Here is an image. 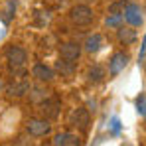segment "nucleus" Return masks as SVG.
I'll list each match as a JSON object with an SVG mask.
<instances>
[{"mask_svg":"<svg viewBox=\"0 0 146 146\" xmlns=\"http://www.w3.org/2000/svg\"><path fill=\"white\" fill-rule=\"evenodd\" d=\"M69 18L73 20V24L87 26V24H91V20H93V10H91L87 4H77V6L71 8Z\"/></svg>","mask_w":146,"mask_h":146,"instance_id":"nucleus-1","label":"nucleus"},{"mask_svg":"<svg viewBox=\"0 0 146 146\" xmlns=\"http://www.w3.org/2000/svg\"><path fill=\"white\" fill-rule=\"evenodd\" d=\"M6 59H8L10 67L18 69V67H22L26 63V51L22 48H18V46H10L6 49Z\"/></svg>","mask_w":146,"mask_h":146,"instance_id":"nucleus-2","label":"nucleus"},{"mask_svg":"<svg viewBox=\"0 0 146 146\" xmlns=\"http://www.w3.org/2000/svg\"><path fill=\"white\" fill-rule=\"evenodd\" d=\"M126 63H128V55L122 53V51H117V53L111 57V61H109V75H111V77H117V75L126 67Z\"/></svg>","mask_w":146,"mask_h":146,"instance_id":"nucleus-3","label":"nucleus"},{"mask_svg":"<svg viewBox=\"0 0 146 146\" xmlns=\"http://www.w3.org/2000/svg\"><path fill=\"white\" fill-rule=\"evenodd\" d=\"M49 130H51V124L46 119H32V121H28V132L32 136H46Z\"/></svg>","mask_w":146,"mask_h":146,"instance_id":"nucleus-4","label":"nucleus"},{"mask_svg":"<svg viewBox=\"0 0 146 146\" xmlns=\"http://www.w3.org/2000/svg\"><path fill=\"white\" fill-rule=\"evenodd\" d=\"M124 20L128 22L130 26H140L142 24V8L138 4H126L124 8Z\"/></svg>","mask_w":146,"mask_h":146,"instance_id":"nucleus-5","label":"nucleus"},{"mask_svg":"<svg viewBox=\"0 0 146 146\" xmlns=\"http://www.w3.org/2000/svg\"><path fill=\"white\" fill-rule=\"evenodd\" d=\"M59 55H61V59L77 61V59H79V55H81V46H79V44H75V42L61 44V48H59Z\"/></svg>","mask_w":146,"mask_h":146,"instance_id":"nucleus-6","label":"nucleus"},{"mask_svg":"<svg viewBox=\"0 0 146 146\" xmlns=\"http://www.w3.org/2000/svg\"><path fill=\"white\" fill-rule=\"evenodd\" d=\"M71 124L79 126L81 130H87V126H89V113H87V109H75L71 113Z\"/></svg>","mask_w":146,"mask_h":146,"instance_id":"nucleus-7","label":"nucleus"},{"mask_svg":"<svg viewBox=\"0 0 146 146\" xmlns=\"http://www.w3.org/2000/svg\"><path fill=\"white\" fill-rule=\"evenodd\" d=\"M53 144L55 146H81V138L71 134V132H63V134H57L55 136Z\"/></svg>","mask_w":146,"mask_h":146,"instance_id":"nucleus-8","label":"nucleus"},{"mask_svg":"<svg viewBox=\"0 0 146 146\" xmlns=\"http://www.w3.org/2000/svg\"><path fill=\"white\" fill-rule=\"evenodd\" d=\"M32 75L38 81H51L53 79V69H49L48 65H44V63H38V65H34Z\"/></svg>","mask_w":146,"mask_h":146,"instance_id":"nucleus-9","label":"nucleus"},{"mask_svg":"<svg viewBox=\"0 0 146 146\" xmlns=\"http://www.w3.org/2000/svg\"><path fill=\"white\" fill-rule=\"evenodd\" d=\"M42 111H44V115L48 117V119H55L57 115H59V101L57 99H46L44 101V105H42Z\"/></svg>","mask_w":146,"mask_h":146,"instance_id":"nucleus-10","label":"nucleus"},{"mask_svg":"<svg viewBox=\"0 0 146 146\" xmlns=\"http://www.w3.org/2000/svg\"><path fill=\"white\" fill-rule=\"evenodd\" d=\"M117 36H119V42H122L124 46H130V44L136 40V32H134L132 28H119Z\"/></svg>","mask_w":146,"mask_h":146,"instance_id":"nucleus-11","label":"nucleus"},{"mask_svg":"<svg viewBox=\"0 0 146 146\" xmlns=\"http://www.w3.org/2000/svg\"><path fill=\"white\" fill-rule=\"evenodd\" d=\"M32 87L26 83V81H20V83H12L10 87H8V95H12V97H22L26 95L28 91H30Z\"/></svg>","mask_w":146,"mask_h":146,"instance_id":"nucleus-12","label":"nucleus"},{"mask_svg":"<svg viewBox=\"0 0 146 146\" xmlns=\"http://www.w3.org/2000/svg\"><path fill=\"white\" fill-rule=\"evenodd\" d=\"M101 46H103V36L101 34H93V36H89L87 40H85V49L87 51H99L101 49Z\"/></svg>","mask_w":146,"mask_h":146,"instance_id":"nucleus-13","label":"nucleus"},{"mask_svg":"<svg viewBox=\"0 0 146 146\" xmlns=\"http://www.w3.org/2000/svg\"><path fill=\"white\" fill-rule=\"evenodd\" d=\"M75 61H67V59H59L57 61V71L61 73V75H71L73 73V69H75V65H73Z\"/></svg>","mask_w":146,"mask_h":146,"instance_id":"nucleus-14","label":"nucleus"},{"mask_svg":"<svg viewBox=\"0 0 146 146\" xmlns=\"http://www.w3.org/2000/svg\"><path fill=\"white\" fill-rule=\"evenodd\" d=\"M103 77H105V71H103L101 65H95V67L89 69V81H95V83H97V81H101Z\"/></svg>","mask_w":146,"mask_h":146,"instance_id":"nucleus-15","label":"nucleus"},{"mask_svg":"<svg viewBox=\"0 0 146 146\" xmlns=\"http://www.w3.org/2000/svg\"><path fill=\"white\" fill-rule=\"evenodd\" d=\"M121 22H122V14H111L105 20V24L109 28H121Z\"/></svg>","mask_w":146,"mask_h":146,"instance_id":"nucleus-16","label":"nucleus"},{"mask_svg":"<svg viewBox=\"0 0 146 146\" xmlns=\"http://www.w3.org/2000/svg\"><path fill=\"white\" fill-rule=\"evenodd\" d=\"M136 107H138V113L142 117H146V95H140L136 99Z\"/></svg>","mask_w":146,"mask_h":146,"instance_id":"nucleus-17","label":"nucleus"},{"mask_svg":"<svg viewBox=\"0 0 146 146\" xmlns=\"http://www.w3.org/2000/svg\"><path fill=\"white\" fill-rule=\"evenodd\" d=\"M124 8H126L124 2H115V4L109 6V12H111V14H121V10H122V14H124Z\"/></svg>","mask_w":146,"mask_h":146,"instance_id":"nucleus-18","label":"nucleus"},{"mask_svg":"<svg viewBox=\"0 0 146 146\" xmlns=\"http://www.w3.org/2000/svg\"><path fill=\"white\" fill-rule=\"evenodd\" d=\"M111 124H113V132L117 134V132L121 130V122H119V119H117V117H113V121H111Z\"/></svg>","mask_w":146,"mask_h":146,"instance_id":"nucleus-19","label":"nucleus"},{"mask_svg":"<svg viewBox=\"0 0 146 146\" xmlns=\"http://www.w3.org/2000/svg\"><path fill=\"white\" fill-rule=\"evenodd\" d=\"M122 146H130V144H122Z\"/></svg>","mask_w":146,"mask_h":146,"instance_id":"nucleus-20","label":"nucleus"}]
</instances>
